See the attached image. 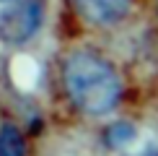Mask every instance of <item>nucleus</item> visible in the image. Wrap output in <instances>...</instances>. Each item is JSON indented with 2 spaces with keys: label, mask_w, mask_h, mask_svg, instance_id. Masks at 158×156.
<instances>
[{
  "label": "nucleus",
  "mask_w": 158,
  "mask_h": 156,
  "mask_svg": "<svg viewBox=\"0 0 158 156\" xmlns=\"http://www.w3.org/2000/svg\"><path fill=\"white\" fill-rule=\"evenodd\" d=\"M62 83L70 102L85 115H106L122 99L117 70L96 52H73L62 65Z\"/></svg>",
  "instance_id": "obj_1"
},
{
  "label": "nucleus",
  "mask_w": 158,
  "mask_h": 156,
  "mask_svg": "<svg viewBox=\"0 0 158 156\" xmlns=\"http://www.w3.org/2000/svg\"><path fill=\"white\" fill-rule=\"evenodd\" d=\"M42 13H44L42 0H16V3H10V8L0 16V37L13 44L26 42L42 26Z\"/></svg>",
  "instance_id": "obj_2"
},
{
  "label": "nucleus",
  "mask_w": 158,
  "mask_h": 156,
  "mask_svg": "<svg viewBox=\"0 0 158 156\" xmlns=\"http://www.w3.org/2000/svg\"><path fill=\"white\" fill-rule=\"evenodd\" d=\"M73 3L88 24L114 26L130 13L132 0H73Z\"/></svg>",
  "instance_id": "obj_3"
},
{
  "label": "nucleus",
  "mask_w": 158,
  "mask_h": 156,
  "mask_svg": "<svg viewBox=\"0 0 158 156\" xmlns=\"http://www.w3.org/2000/svg\"><path fill=\"white\" fill-rule=\"evenodd\" d=\"M26 154V141L16 125H3L0 128V156H23Z\"/></svg>",
  "instance_id": "obj_4"
},
{
  "label": "nucleus",
  "mask_w": 158,
  "mask_h": 156,
  "mask_svg": "<svg viewBox=\"0 0 158 156\" xmlns=\"http://www.w3.org/2000/svg\"><path fill=\"white\" fill-rule=\"evenodd\" d=\"M106 143L109 146H124L127 141H132L135 138V128L132 125H127V122H117V125H111L106 130Z\"/></svg>",
  "instance_id": "obj_5"
},
{
  "label": "nucleus",
  "mask_w": 158,
  "mask_h": 156,
  "mask_svg": "<svg viewBox=\"0 0 158 156\" xmlns=\"http://www.w3.org/2000/svg\"><path fill=\"white\" fill-rule=\"evenodd\" d=\"M0 3H16V0H0Z\"/></svg>",
  "instance_id": "obj_6"
}]
</instances>
